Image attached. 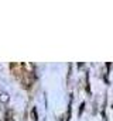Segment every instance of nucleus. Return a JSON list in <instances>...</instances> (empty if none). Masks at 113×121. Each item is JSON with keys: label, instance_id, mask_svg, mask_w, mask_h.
Returning <instances> with one entry per match:
<instances>
[]
</instances>
